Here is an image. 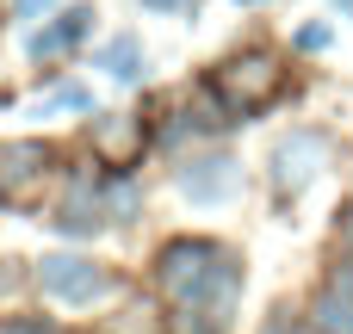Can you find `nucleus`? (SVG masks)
Returning <instances> with one entry per match:
<instances>
[{
  "mask_svg": "<svg viewBox=\"0 0 353 334\" xmlns=\"http://www.w3.org/2000/svg\"><path fill=\"white\" fill-rule=\"evenodd\" d=\"M155 285L186 334H223L242 298V267L211 236H180L155 254Z\"/></svg>",
  "mask_w": 353,
  "mask_h": 334,
  "instance_id": "f257e3e1",
  "label": "nucleus"
},
{
  "mask_svg": "<svg viewBox=\"0 0 353 334\" xmlns=\"http://www.w3.org/2000/svg\"><path fill=\"white\" fill-rule=\"evenodd\" d=\"M279 87H285V68H279L273 50H242V56H230L211 74V99H217V112H230V124H242L261 105H273Z\"/></svg>",
  "mask_w": 353,
  "mask_h": 334,
  "instance_id": "f03ea898",
  "label": "nucleus"
},
{
  "mask_svg": "<svg viewBox=\"0 0 353 334\" xmlns=\"http://www.w3.org/2000/svg\"><path fill=\"white\" fill-rule=\"evenodd\" d=\"M31 279H37L43 298H56V304H68V310H87V304L112 298V273H105L99 260H87V254H43Z\"/></svg>",
  "mask_w": 353,
  "mask_h": 334,
  "instance_id": "7ed1b4c3",
  "label": "nucleus"
},
{
  "mask_svg": "<svg viewBox=\"0 0 353 334\" xmlns=\"http://www.w3.org/2000/svg\"><path fill=\"white\" fill-rule=\"evenodd\" d=\"M50 180L43 143H0V205H31Z\"/></svg>",
  "mask_w": 353,
  "mask_h": 334,
  "instance_id": "20e7f679",
  "label": "nucleus"
},
{
  "mask_svg": "<svg viewBox=\"0 0 353 334\" xmlns=\"http://www.w3.org/2000/svg\"><path fill=\"white\" fill-rule=\"evenodd\" d=\"M323 161H329V143H323L316 130H292V136H279V149H273V186H279V192H304V186L323 174Z\"/></svg>",
  "mask_w": 353,
  "mask_h": 334,
  "instance_id": "39448f33",
  "label": "nucleus"
},
{
  "mask_svg": "<svg viewBox=\"0 0 353 334\" xmlns=\"http://www.w3.org/2000/svg\"><path fill=\"white\" fill-rule=\"evenodd\" d=\"M236 186H242V167L230 155H199L180 167V192L192 205H223V198H236Z\"/></svg>",
  "mask_w": 353,
  "mask_h": 334,
  "instance_id": "423d86ee",
  "label": "nucleus"
},
{
  "mask_svg": "<svg viewBox=\"0 0 353 334\" xmlns=\"http://www.w3.org/2000/svg\"><path fill=\"white\" fill-rule=\"evenodd\" d=\"M310 328L316 334H353V254L341 267H329L316 304H310Z\"/></svg>",
  "mask_w": 353,
  "mask_h": 334,
  "instance_id": "0eeeda50",
  "label": "nucleus"
},
{
  "mask_svg": "<svg viewBox=\"0 0 353 334\" xmlns=\"http://www.w3.org/2000/svg\"><path fill=\"white\" fill-rule=\"evenodd\" d=\"M93 149H99V161H105L112 174H124V167L143 155V118H105V124L93 130Z\"/></svg>",
  "mask_w": 353,
  "mask_h": 334,
  "instance_id": "6e6552de",
  "label": "nucleus"
},
{
  "mask_svg": "<svg viewBox=\"0 0 353 334\" xmlns=\"http://www.w3.org/2000/svg\"><path fill=\"white\" fill-rule=\"evenodd\" d=\"M87 31H93V6H68V12H56V25L31 31V56H37V62H50V56L74 50Z\"/></svg>",
  "mask_w": 353,
  "mask_h": 334,
  "instance_id": "1a4fd4ad",
  "label": "nucleus"
},
{
  "mask_svg": "<svg viewBox=\"0 0 353 334\" xmlns=\"http://www.w3.org/2000/svg\"><path fill=\"white\" fill-rule=\"evenodd\" d=\"M93 68H105L112 81H124V87H130V81H143V43L124 31V37H112V43L93 56Z\"/></svg>",
  "mask_w": 353,
  "mask_h": 334,
  "instance_id": "9d476101",
  "label": "nucleus"
},
{
  "mask_svg": "<svg viewBox=\"0 0 353 334\" xmlns=\"http://www.w3.org/2000/svg\"><path fill=\"white\" fill-rule=\"evenodd\" d=\"M43 112H93V93H87V87H56V93L43 99Z\"/></svg>",
  "mask_w": 353,
  "mask_h": 334,
  "instance_id": "9b49d317",
  "label": "nucleus"
},
{
  "mask_svg": "<svg viewBox=\"0 0 353 334\" xmlns=\"http://www.w3.org/2000/svg\"><path fill=\"white\" fill-rule=\"evenodd\" d=\"M298 50H329V25H304L298 31Z\"/></svg>",
  "mask_w": 353,
  "mask_h": 334,
  "instance_id": "f8f14e48",
  "label": "nucleus"
},
{
  "mask_svg": "<svg viewBox=\"0 0 353 334\" xmlns=\"http://www.w3.org/2000/svg\"><path fill=\"white\" fill-rule=\"evenodd\" d=\"M19 19H37V12H56V0H12Z\"/></svg>",
  "mask_w": 353,
  "mask_h": 334,
  "instance_id": "ddd939ff",
  "label": "nucleus"
},
{
  "mask_svg": "<svg viewBox=\"0 0 353 334\" xmlns=\"http://www.w3.org/2000/svg\"><path fill=\"white\" fill-rule=\"evenodd\" d=\"M143 6H149V12H192L199 0H143Z\"/></svg>",
  "mask_w": 353,
  "mask_h": 334,
  "instance_id": "4468645a",
  "label": "nucleus"
},
{
  "mask_svg": "<svg viewBox=\"0 0 353 334\" xmlns=\"http://www.w3.org/2000/svg\"><path fill=\"white\" fill-rule=\"evenodd\" d=\"M242 6H261V0H242Z\"/></svg>",
  "mask_w": 353,
  "mask_h": 334,
  "instance_id": "2eb2a0df",
  "label": "nucleus"
},
{
  "mask_svg": "<svg viewBox=\"0 0 353 334\" xmlns=\"http://www.w3.org/2000/svg\"><path fill=\"white\" fill-rule=\"evenodd\" d=\"M341 6H353V0H341Z\"/></svg>",
  "mask_w": 353,
  "mask_h": 334,
  "instance_id": "dca6fc26",
  "label": "nucleus"
}]
</instances>
